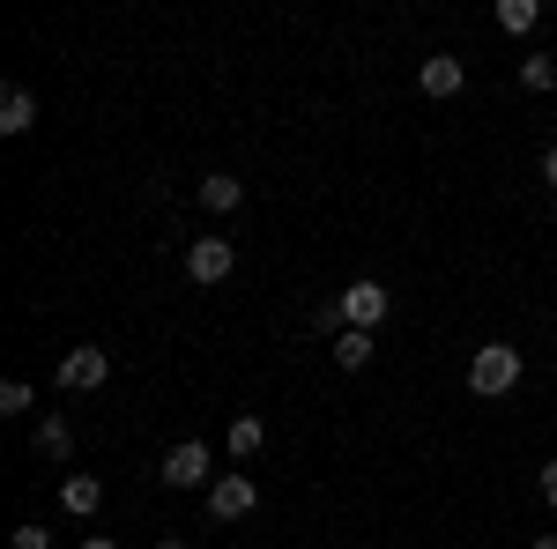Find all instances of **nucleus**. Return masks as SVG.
Masks as SVG:
<instances>
[{"label":"nucleus","instance_id":"obj_17","mask_svg":"<svg viewBox=\"0 0 557 549\" xmlns=\"http://www.w3.org/2000/svg\"><path fill=\"white\" fill-rule=\"evenodd\" d=\"M8 549H52V535H45L38 520H23V527H15V535H8Z\"/></svg>","mask_w":557,"mask_h":549},{"label":"nucleus","instance_id":"obj_5","mask_svg":"<svg viewBox=\"0 0 557 549\" xmlns=\"http://www.w3.org/2000/svg\"><path fill=\"white\" fill-rule=\"evenodd\" d=\"M231 267H238V246L231 238H194L186 246V275L194 283H231Z\"/></svg>","mask_w":557,"mask_h":549},{"label":"nucleus","instance_id":"obj_12","mask_svg":"<svg viewBox=\"0 0 557 549\" xmlns=\"http://www.w3.org/2000/svg\"><path fill=\"white\" fill-rule=\"evenodd\" d=\"M372 357H380V341H372V335H357V327L335 335V364H343V372H364Z\"/></svg>","mask_w":557,"mask_h":549},{"label":"nucleus","instance_id":"obj_9","mask_svg":"<svg viewBox=\"0 0 557 549\" xmlns=\"http://www.w3.org/2000/svg\"><path fill=\"white\" fill-rule=\"evenodd\" d=\"M60 506L75 512V520H89V512L104 506V483H97V475H67V483H60Z\"/></svg>","mask_w":557,"mask_h":549},{"label":"nucleus","instance_id":"obj_2","mask_svg":"<svg viewBox=\"0 0 557 549\" xmlns=\"http://www.w3.org/2000/svg\"><path fill=\"white\" fill-rule=\"evenodd\" d=\"M209 483H215V453L201 438H178L164 453V490H209Z\"/></svg>","mask_w":557,"mask_h":549},{"label":"nucleus","instance_id":"obj_22","mask_svg":"<svg viewBox=\"0 0 557 549\" xmlns=\"http://www.w3.org/2000/svg\"><path fill=\"white\" fill-rule=\"evenodd\" d=\"M157 549H186V542H178V535H164V542H157Z\"/></svg>","mask_w":557,"mask_h":549},{"label":"nucleus","instance_id":"obj_14","mask_svg":"<svg viewBox=\"0 0 557 549\" xmlns=\"http://www.w3.org/2000/svg\"><path fill=\"white\" fill-rule=\"evenodd\" d=\"M535 23H543V8H535V0H498V30H513V38H528Z\"/></svg>","mask_w":557,"mask_h":549},{"label":"nucleus","instance_id":"obj_1","mask_svg":"<svg viewBox=\"0 0 557 549\" xmlns=\"http://www.w3.org/2000/svg\"><path fill=\"white\" fill-rule=\"evenodd\" d=\"M513 386H520V349L513 341H483L469 357V394L498 401V394H513Z\"/></svg>","mask_w":557,"mask_h":549},{"label":"nucleus","instance_id":"obj_18","mask_svg":"<svg viewBox=\"0 0 557 549\" xmlns=\"http://www.w3.org/2000/svg\"><path fill=\"white\" fill-rule=\"evenodd\" d=\"M543 506H557V461H543Z\"/></svg>","mask_w":557,"mask_h":549},{"label":"nucleus","instance_id":"obj_16","mask_svg":"<svg viewBox=\"0 0 557 549\" xmlns=\"http://www.w3.org/2000/svg\"><path fill=\"white\" fill-rule=\"evenodd\" d=\"M0 416H30V386H23V379L0 386Z\"/></svg>","mask_w":557,"mask_h":549},{"label":"nucleus","instance_id":"obj_6","mask_svg":"<svg viewBox=\"0 0 557 549\" xmlns=\"http://www.w3.org/2000/svg\"><path fill=\"white\" fill-rule=\"evenodd\" d=\"M417 83H424V97H461L469 89V60L461 52H431L424 67H417Z\"/></svg>","mask_w":557,"mask_h":549},{"label":"nucleus","instance_id":"obj_4","mask_svg":"<svg viewBox=\"0 0 557 549\" xmlns=\"http://www.w3.org/2000/svg\"><path fill=\"white\" fill-rule=\"evenodd\" d=\"M104 379H112V357H104L97 341H75V349L60 357V386H67V394H97Z\"/></svg>","mask_w":557,"mask_h":549},{"label":"nucleus","instance_id":"obj_19","mask_svg":"<svg viewBox=\"0 0 557 549\" xmlns=\"http://www.w3.org/2000/svg\"><path fill=\"white\" fill-rule=\"evenodd\" d=\"M543 186H557V141L543 149Z\"/></svg>","mask_w":557,"mask_h":549},{"label":"nucleus","instance_id":"obj_15","mask_svg":"<svg viewBox=\"0 0 557 549\" xmlns=\"http://www.w3.org/2000/svg\"><path fill=\"white\" fill-rule=\"evenodd\" d=\"M520 83H528V89H557V60L528 52V60H520Z\"/></svg>","mask_w":557,"mask_h":549},{"label":"nucleus","instance_id":"obj_13","mask_svg":"<svg viewBox=\"0 0 557 549\" xmlns=\"http://www.w3.org/2000/svg\"><path fill=\"white\" fill-rule=\"evenodd\" d=\"M30 120H38V97L30 89H8L0 97V134H30Z\"/></svg>","mask_w":557,"mask_h":549},{"label":"nucleus","instance_id":"obj_21","mask_svg":"<svg viewBox=\"0 0 557 549\" xmlns=\"http://www.w3.org/2000/svg\"><path fill=\"white\" fill-rule=\"evenodd\" d=\"M528 549H557V527H550V535H535V542H528Z\"/></svg>","mask_w":557,"mask_h":549},{"label":"nucleus","instance_id":"obj_20","mask_svg":"<svg viewBox=\"0 0 557 549\" xmlns=\"http://www.w3.org/2000/svg\"><path fill=\"white\" fill-rule=\"evenodd\" d=\"M83 549H120V542H112V535H89V542Z\"/></svg>","mask_w":557,"mask_h":549},{"label":"nucleus","instance_id":"obj_7","mask_svg":"<svg viewBox=\"0 0 557 549\" xmlns=\"http://www.w3.org/2000/svg\"><path fill=\"white\" fill-rule=\"evenodd\" d=\"M253 506H260L253 475H215V483H209V512H215V520H246Z\"/></svg>","mask_w":557,"mask_h":549},{"label":"nucleus","instance_id":"obj_11","mask_svg":"<svg viewBox=\"0 0 557 549\" xmlns=\"http://www.w3.org/2000/svg\"><path fill=\"white\" fill-rule=\"evenodd\" d=\"M223 446H231V461H253L260 446H268V423H260V416H238L231 431H223Z\"/></svg>","mask_w":557,"mask_h":549},{"label":"nucleus","instance_id":"obj_10","mask_svg":"<svg viewBox=\"0 0 557 549\" xmlns=\"http://www.w3.org/2000/svg\"><path fill=\"white\" fill-rule=\"evenodd\" d=\"M238 201H246V178H231V171H215V178H201V209L231 215Z\"/></svg>","mask_w":557,"mask_h":549},{"label":"nucleus","instance_id":"obj_3","mask_svg":"<svg viewBox=\"0 0 557 549\" xmlns=\"http://www.w3.org/2000/svg\"><path fill=\"white\" fill-rule=\"evenodd\" d=\"M386 312H394V297H386V283H349L343 290V327H357V335H372V327H386Z\"/></svg>","mask_w":557,"mask_h":549},{"label":"nucleus","instance_id":"obj_8","mask_svg":"<svg viewBox=\"0 0 557 549\" xmlns=\"http://www.w3.org/2000/svg\"><path fill=\"white\" fill-rule=\"evenodd\" d=\"M30 446H38V461H67V453H75V431H67V416H45L38 431H30Z\"/></svg>","mask_w":557,"mask_h":549}]
</instances>
